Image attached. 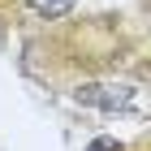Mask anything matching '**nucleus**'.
<instances>
[{"label": "nucleus", "instance_id": "f03ea898", "mask_svg": "<svg viewBox=\"0 0 151 151\" xmlns=\"http://www.w3.org/2000/svg\"><path fill=\"white\" fill-rule=\"evenodd\" d=\"M142 9H147V13H151V0H142Z\"/></svg>", "mask_w": 151, "mask_h": 151}, {"label": "nucleus", "instance_id": "f257e3e1", "mask_svg": "<svg viewBox=\"0 0 151 151\" xmlns=\"http://www.w3.org/2000/svg\"><path fill=\"white\" fill-rule=\"evenodd\" d=\"M86 151H121V142H116V138H95Z\"/></svg>", "mask_w": 151, "mask_h": 151}]
</instances>
